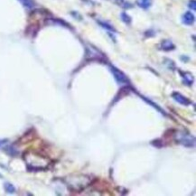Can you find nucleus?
I'll list each match as a JSON object with an SVG mask.
<instances>
[{"instance_id": "nucleus-1", "label": "nucleus", "mask_w": 196, "mask_h": 196, "mask_svg": "<svg viewBox=\"0 0 196 196\" xmlns=\"http://www.w3.org/2000/svg\"><path fill=\"white\" fill-rule=\"evenodd\" d=\"M25 160L28 167L31 169H43L48 166V160L45 157L34 153H26L25 155Z\"/></svg>"}, {"instance_id": "nucleus-2", "label": "nucleus", "mask_w": 196, "mask_h": 196, "mask_svg": "<svg viewBox=\"0 0 196 196\" xmlns=\"http://www.w3.org/2000/svg\"><path fill=\"white\" fill-rule=\"evenodd\" d=\"M176 140H177L178 143L182 144L183 146L187 147H194V143H195L194 138L193 136L189 135V134L184 133V132L176 134Z\"/></svg>"}, {"instance_id": "nucleus-3", "label": "nucleus", "mask_w": 196, "mask_h": 196, "mask_svg": "<svg viewBox=\"0 0 196 196\" xmlns=\"http://www.w3.org/2000/svg\"><path fill=\"white\" fill-rule=\"evenodd\" d=\"M110 69L111 71L112 74L114 76L115 80L120 84H127L128 82V79L127 78V76L122 72L121 71H119L118 68H116L115 66L110 65Z\"/></svg>"}, {"instance_id": "nucleus-4", "label": "nucleus", "mask_w": 196, "mask_h": 196, "mask_svg": "<svg viewBox=\"0 0 196 196\" xmlns=\"http://www.w3.org/2000/svg\"><path fill=\"white\" fill-rule=\"evenodd\" d=\"M172 98L179 104H182L184 106H188L191 104V100H189L186 97H184V95H182L179 92H174L172 94Z\"/></svg>"}, {"instance_id": "nucleus-5", "label": "nucleus", "mask_w": 196, "mask_h": 196, "mask_svg": "<svg viewBox=\"0 0 196 196\" xmlns=\"http://www.w3.org/2000/svg\"><path fill=\"white\" fill-rule=\"evenodd\" d=\"M182 21L184 25H187V26H191L194 24V16L192 12H186L184 13V15L183 16V18H182Z\"/></svg>"}, {"instance_id": "nucleus-6", "label": "nucleus", "mask_w": 196, "mask_h": 196, "mask_svg": "<svg viewBox=\"0 0 196 196\" xmlns=\"http://www.w3.org/2000/svg\"><path fill=\"white\" fill-rule=\"evenodd\" d=\"M182 77L184 79V82L187 85H192L194 82V77L190 72H184L182 73Z\"/></svg>"}, {"instance_id": "nucleus-7", "label": "nucleus", "mask_w": 196, "mask_h": 196, "mask_svg": "<svg viewBox=\"0 0 196 196\" xmlns=\"http://www.w3.org/2000/svg\"><path fill=\"white\" fill-rule=\"evenodd\" d=\"M175 48V45L173 44V43L169 40H166L163 42L162 44V49L165 50V51H170V50H173Z\"/></svg>"}, {"instance_id": "nucleus-8", "label": "nucleus", "mask_w": 196, "mask_h": 196, "mask_svg": "<svg viewBox=\"0 0 196 196\" xmlns=\"http://www.w3.org/2000/svg\"><path fill=\"white\" fill-rule=\"evenodd\" d=\"M152 1L151 0H138V4L140 7L144 8V9H147L151 6Z\"/></svg>"}, {"instance_id": "nucleus-9", "label": "nucleus", "mask_w": 196, "mask_h": 196, "mask_svg": "<svg viewBox=\"0 0 196 196\" xmlns=\"http://www.w3.org/2000/svg\"><path fill=\"white\" fill-rule=\"evenodd\" d=\"M19 1L23 4V6H24V7H27V8H29V9L33 8V7H34V6H35V3H34V1H33V0H19Z\"/></svg>"}, {"instance_id": "nucleus-10", "label": "nucleus", "mask_w": 196, "mask_h": 196, "mask_svg": "<svg viewBox=\"0 0 196 196\" xmlns=\"http://www.w3.org/2000/svg\"><path fill=\"white\" fill-rule=\"evenodd\" d=\"M5 190H6V192H7V193L13 194V193L16 191V188L14 187V185H13V184H8V183H7V184H5Z\"/></svg>"}, {"instance_id": "nucleus-11", "label": "nucleus", "mask_w": 196, "mask_h": 196, "mask_svg": "<svg viewBox=\"0 0 196 196\" xmlns=\"http://www.w3.org/2000/svg\"><path fill=\"white\" fill-rule=\"evenodd\" d=\"M121 18H122V20L126 23V24H130L131 18L129 17V16H128V15H127L126 13H122Z\"/></svg>"}, {"instance_id": "nucleus-12", "label": "nucleus", "mask_w": 196, "mask_h": 196, "mask_svg": "<svg viewBox=\"0 0 196 196\" xmlns=\"http://www.w3.org/2000/svg\"><path fill=\"white\" fill-rule=\"evenodd\" d=\"M100 23V25L102 26V27L106 28V29H108V30H110V31H113V32H115V29L112 27L110 25H109V24H107V23H104V22H99Z\"/></svg>"}, {"instance_id": "nucleus-13", "label": "nucleus", "mask_w": 196, "mask_h": 196, "mask_svg": "<svg viewBox=\"0 0 196 196\" xmlns=\"http://www.w3.org/2000/svg\"><path fill=\"white\" fill-rule=\"evenodd\" d=\"M189 7L191 8V9H193L194 11H195V1L194 0H191L190 1V3H189Z\"/></svg>"}]
</instances>
